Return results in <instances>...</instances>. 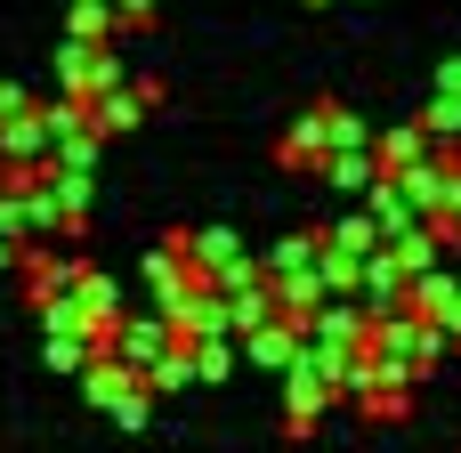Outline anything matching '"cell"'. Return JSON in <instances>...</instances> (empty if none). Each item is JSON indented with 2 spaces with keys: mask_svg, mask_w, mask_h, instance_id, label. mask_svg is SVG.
I'll return each mask as SVG.
<instances>
[]
</instances>
